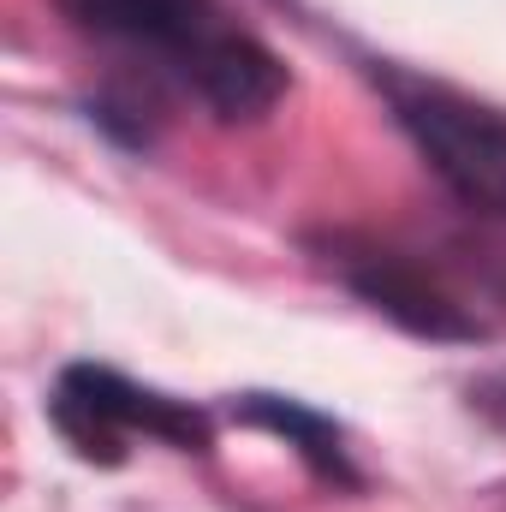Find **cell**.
Returning <instances> with one entry per match:
<instances>
[{
	"label": "cell",
	"instance_id": "1",
	"mask_svg": "<svg viewBox=\"0 0 506 512\" xmlns=\"http://www.w3.org/2000/svg\"><path fill=\"white\" fill-rule=\"evenodd\" d=\"M66 12L84 30L120 36L173 60L185 84H197V96L221 120H251L262 108H274L286 90L280 60L256 36L233 30L215 12V0H66Z\"/></svg>",
	"mask_w": 506,
	"mask_h": 512
},
{
	"label": "cell",
	"instance_id": "2",
	"mask_svg": "<svg viewBox=\"0 0 506 512\" xmlns=\"http://www.w3.org/2000/svg\"><path fill=\"white\" fill-rule=\"evenodd\" d=\"M387 102L441 185L465 209L506 221V114L417 78H387Z\"/></svg>",
	"mask_w": 506,
	"mask_h": 512
},
{
	"label": "cell",
	"instance_id": "3",
	"mask_svg": "<svg viewBox=\"0 0 506 512\" xmlns=\"http://www.w3.org/2000/svg\"><path fill=\"white\" fill-rule=\"evenodd\" d=\"M48 411H54V429L72 441V453L102 459V465L126 459V435H155V441H173L185 453L209 447L203 411H191L167 393H149V387L126 382L114 370H96V364L66 370Z\"/></svg>",
	"mask_w": 506,
	"mask_h": 512
},
{
	"label": "cell",
	"instance_id": "4",
	"mask_svg": "<svg viewBox=\"0 0 506 512\" xmlns=\"http://www.w3.org/2000/svg\"><path fill=\"white\" fill-rule=\"evenodd\" d=\"M346 286L364 304H376L381 316H393L399 328L423 334V340H477V322L447 292H435L417 268H405L399 256H387V251L346 256Z\"/></svg>",
	"mask_w": 506,
	"mask_h": 512
},
{
	"label": "cell",
	"instance_id": "5",
	"mask_svg": "<svg viewBox=\"0 0 506 512\" xmlns=\"http://www.w3.org/2000/svg\"><path fill=\"white\" fill-rule=\"evenodd\" d=\"M239 417H251L262 429H274V435H286L322 477H334V483H352V465H346V447H340V429L334 423H322L316 411H304L298 399H274V393H251L245 405H239Z\"/></svg>",
	"mask_w": 506,
	"mask_h": 512
}]
</instances>
